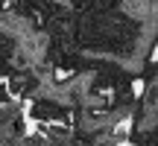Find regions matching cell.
Instances as JSON below:
<instances>
[{"label": "cell", "mask_w": 158, "mask_h": 146, "mask_svg": "<svg viewBox=\"0 0 158 146\" xmlns=\"http://www.w3.org/2000/svg\"><path fill=\"white\" fill-rule=\"evenodd\" d=\"M123 6L132 18H147L149 15V0H126Z\"/></svg>", "instance_id": "cell-1"}]
</instances>
